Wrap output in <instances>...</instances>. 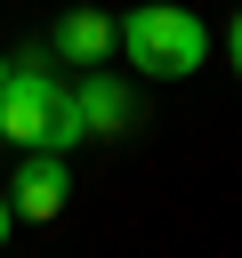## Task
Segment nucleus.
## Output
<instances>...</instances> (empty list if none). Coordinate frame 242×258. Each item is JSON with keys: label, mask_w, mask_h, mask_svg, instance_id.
Here are the masks:
<instances>
[{"label": "nucleus", "mask_w": 242, "mask_h": 258, "mask_svg": "<svg viewBox=\"0 0 242 258\" xmlns=\"http://www.w3.org/2000/svg\"><path fill=\"white\" fill-rule=\"evenodd\" d=\"M0 137L16 153H73L81 145V113H73V89L24 56V64H0Z\"/></svg>", "instance_id": "obj_1"}, {"label": "nucleus", "mask_w": 242, "mask_h": 258, "mask_svg": "<svg viewBox=\"0 0 242 258\" xmlns=\"http://www.w3.org/2000/svg\"><path fill=\"white\" fill-rule=\"evenodd\" d=\"M113 40H121L129 73H145V81H186V73L210 64V24H202L194 8H177V0L129 8V16L113 24Z\"/></svg>", "instance_id": "obj_2"}, {"label": "nucleus", "mask_w": 242, "mask_h": 258, "mask_svg": "<svg viewBox=\"0 0 242 258\" xmlns=\"http://www.w3.org/2000/svg\"><path fill=\"white\" fill-rule=\"evenodd\" d=\"M65 202H73L65 153H24V161H16V185H8V210H16V218H32V226H48Z\"/></svg>", "instance_id": "obj_3"}, {"label": "nucleus", "mask_w": 242, "mask_h": 258, "mask_svg": "<svg viewBox=\"0 0 242 258\" xmlns=\"http://www.w3.org/2000/svg\"><path fill=\"white\" fill-rule=\"evenodd\" d=\"M48 56L73 64V73L105 64V56H113V16H105V8H65V16L48 24Z\"/></svg>", "instance_id": "obj_4"}, {"label": "nucleus", "mask_w": 242, "mask_h": 258, "mask_svg": "<svg viewBox=\"0 0 242 258\" xmlns=\"http://www.w3.org/2000/svg\"><path fill=\"white\" fill-rule=\"evenodd\" d=\"M73 113H81V137H121L129 129V89L89 64V81L73 89Z\"/></svg>", "instance_id": "obj_5"}, {"label": "nucleus", "mask_w": 242, "mask_h": 258, "mask_svg": "<svg viewBox=\"0 0 242 258\" xmlns=\"http://www.w3.org/2000/svg\"><path fill=\"white\" fill-rule=\"evenodd\" d=\"M226 64H234V81H242V8L226 16Z\"/></svg>", "instance_id": "obj_6"}, {"label": "nucleus", "mask_w": 242, "mask_h": 258, "mask_svg": "<svg viewBox=\"0 0 242 258\" xmlns=\"http://www.w3.org/2000/svg\"><path fill=\"white\" fill-rule=\"evenodd\" d=\"M8 226H16V210H8V194H0V242H8Z\"/></svg>", "instance_id": "obj_7"}]
</instances>
